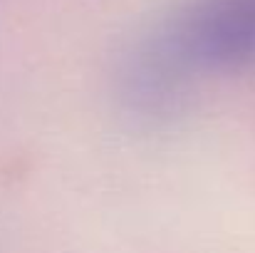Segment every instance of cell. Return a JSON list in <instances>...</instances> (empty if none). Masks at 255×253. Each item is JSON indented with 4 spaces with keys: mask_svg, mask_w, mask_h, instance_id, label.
<instances>
[{
    "mask_svg": "<svg viewBox=\"0 0 255 253\" xmlns=\"http://www.w3.org/2000/svg\"><path fill=\"white\" fill-rule=\"evenodd\" d=\"M173 60L203 72H233L255 60V0H196L173 30Z\"/></svg>",
    "mask_w": 255,
    "mask_h": 253,
    "instance_id": "cell-1",
    "label": "cell"
}]
</instances>
